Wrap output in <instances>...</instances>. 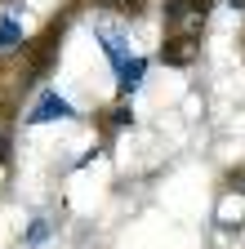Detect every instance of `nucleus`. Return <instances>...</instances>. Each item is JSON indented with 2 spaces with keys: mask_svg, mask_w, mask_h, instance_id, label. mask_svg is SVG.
<instances>
[{
  "mask_svg": "<svg viewBox=\"0 0 245 249\" xmlns=\"http://www.w3.org/2000/svg\"><path fill=\"white\" fill-rule=\"evenodd\" d=\"M214 14V0H161L165 40H201Z\"/></svg>",
  "mask_w": 245,
  "mask_h": 249,
  "instance_id": "nucleus-1",
  "label": "nucleus"
},
{
  "mask_svg": "<svg viewBox=\"0 0 245 249\" xmlns=\"http://www.w3.org/2000/svg\"><path fill=\"white\" fill-rule=\"evenodd\" d=\"M76 116H80V111H76L58 89H40L36 103L22 111V129H36V124H49V120H76Z\"/></svg>",
  "mask_w": 245,
  "mask_h": 249,
  "instance_id": "nucleus-2",
  "label": "nucleus"
},
{
  "mask_svg": "<svg viewBox=\"0 0 245 249\" xmlns=\"http://www.w3.org/2000/svg\"><path fill=\"white\" fill-rule=\"evenodd\" d=\"M143 76H147V58H143V53H130V58L116 67V98L130 103V93H138Z\"/></svg>",
  "mask_w": 245,
  "mask_h": 249,
  "instance_id": "nucleus-3",
  "label": "nucleus"
},
{
  "mask_svg": "<svg viewBox=\"0 0 245 249\" xmlns=\"http://www.w3.org/2000/svg\"><path fill=\"white\" fill-rule=\"evenodd\" d=\"M156 58L165 62V67H192V62L201 58V40H165L161 36V49H156Z\"/></svg>",
  "mask_w": 245,
  "mask_h": 249,
  "instance_id": "nucleus-4",
  "label": "nucleus"
},
{
  "mask_svg": "<svg viewBox=\"0 0 245 249\" xmlns=\"http://www.w3.org/2000/svg\"><path fill=\"white\" fill-rule=\"evenodd\" d=\"M98 124H103V138H112V134H120V129H130V124H134V107L130 103H112V111H103L98 116Z\"/></svg>",
  "mask_w": 245,
  "mask_h": 249,
  "instance_id": "nucleus-5",
  "label": "nucleus"
},
{
  "mask_svg": "<svg viewBox=\"0 0 245 249\" xmlns=\"http://www.w3.org/2000/svg\"><path fill=\"white\" fill-rule=\"evenodd\" d=\"M18 116H0V182L9 174V160H14V134H18Z\"/></svg>",
  "mask_w": 245,
  "mask_h": 249,
  "instance_id": "nucleus-6",
  "label": "nucleus"
},
{
  "mask_svg": "<svg viewBox=\"0 0 245 249\" xmlns=\"http://www.w3.org/2000/svg\"><path fill=\"white\" fill-rule=\"evenodd\" d=\"M89 5H94V9H107V14L125 18V22H138L147 14V0H89Z\"/></svg>",
  "mask_w": 245,
  "mask_h": 249,
  "instance_id": "nucleus-7",
  "label": "nucleus"
},
{
  "mask_svg": "<svg viewBox=\"0 0 245 249\" xmlns=\"http://www.w3.org/2000/svg\"><path fill=\"white\" fill-rule=\"evenodd\" d=\"M22 22L14 18V14H0V58L5 53H14V49H22Z\"/></svg>",
  "mask_w": 245,
  "mask_h": 249,
  "instance_id": "nucleus-8",
  "label": "nucleus"
},
{
  "mask_svg": "<svg viewBox=\"0 0 245 249\" xmlns=\"http://www.w3.org/2000/svg\"><path fill=\"white\" fill-rule=\"evenodd\" d=\"M98 45H103V53H107L112 67H120V62L130 58V45H125V36H120V31H98Z\"/></svg>",
  "mask_w": 245,
  "mask_h": 249,
  "instance_id": "nucleus-9",
  "label": "nucleus"
},
{
  "mask_svg": "<svg viewBox=\"0 0 245 249\" xmlns=\"http://www.w3.org/2000/svg\"><path fill=\"white\" fill-rule=\"evenodd\" d=\"M45 236H49V223H45V218H36V223L27 227V236H22V240H27V245H40Z\"/></svg>",
  "mask_w": 245,
  "mask_h": 249,
  "instance_id": "nucleus-10",
  "label": "nucleus"
},
{
  "mask_svg": "<svg viewBox=\"0 0 245 249\" xmlns=\"http://www.w3.org/2000/svg\"><path fill=\"white\" fill-rule=\"evenodd\" d=\"M227 9L232 14H245V0H227Z\"/></svg>",
  "mask_w": 245,
  "mask_h": 249,
  "instance_id": "nucleus-11",
  "label": "nucleus"
},
{
  "mask_svg": "<svg viewBox=\"0 0 245 249\" xmlns=\"http://www.w3.org/2000/svg\"><path fill=\"white\" fill-rule=\"evenodd\" d=\"M241 53H245V36H241Z\"/></svg>",
  "mask_w": 245,
  "mask_h": 249,
  "instance_id": "nucleus-12",
  "label": "nucleus"
}]
</instances>
